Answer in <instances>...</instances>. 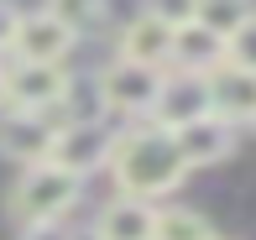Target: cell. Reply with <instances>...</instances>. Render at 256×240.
<instances>
[{"label":"cell","instance_id":"cell-1","mask_svg":"<svg viewBox=\"0 0 256 240\" xmlns=\"http://www.w3.org/2000/svg\"><path fill=\"white\" fill-rule=\"evenodd\" d=\"M104 167H110L115 188L131 193V199H162L188 173V162H183L168 125H136V131H126L120 141H110Z\"/></svg>","mask_w":256,"mask_h":240},{"label":"cell","instance_id":"cell-2","mask_svg":"<svg viewBox=\"0 0 256 240\" xmlns=\"http://www.w3.org/2000/svg\"><path fill=\"white\" fill-rule=\"evenodd\" d=\"M78 193H84V178L42 157V162H32L26 173L16 178V188H10V220H21V225H58L78 204Z\"/></svg>","mask_w":256,"mask_h":240},{"label":"cell","instance_id":"cell-3","mask_svg":"<svg viewBox=\"0 0 256 240\" xmlns=\"http://www.w3.org/2000/svg\"><path fill=\"white\" fill-rule=\"evenodd\" d=\"M74 94L63 63H10L0 68V99L10 110H48Z\"/></svg>","mask_w":256,"mask_h":240},{"label":"cell","instance_id":"cell-4","mask_svg":"<svg viewBox=\"0 0 256 240\" xmlns=\"http://www.w3.org/2000/svg\"><path fill=\"white\" fill-rule=\"evenodd\" d=\"M209 115V73H194V68H172V73L157 78V99H152V125H178Z\"/></svg>","mask_w":256,"mask_h":240},{"label":"cell","instance_id":"cell-5","mask_svg":"<svg viewBox=\"0 0 256 240\" xmlns=\"http://www.w3.org/2000/svg\"><path fill=\"white\" fill-rule=\"evenodd\" d=\"M157 78H162L157 68H142V63L115 58V63L100 73V105L110 110V115H152Z\"/></svg>","mask_w":256,"mask_h":240},{"label":"cell","instance_id":"cell-6","mask_svg":"<svg viewBox=\"0 0 256 240\" xmlns=\"http://www.w3.org/2000/svg\"><path fill=\"white\" fill-rule=\"evenodd\" d=\"M68 47H74V31L63 26L48 10H32V16H16V31H10V58L16 63H63Z\"/></svg>","mask_w":256,"mask_h":240},{"label":"cell","instance_id":"cell-7","mask_svg":"<svg viewBox=\"0 0 256 240\" xmlns=\"http://www.w3.org/2000/svg\"><path fill=\"white\" fill-rule=\"evenodd\" d=\"M52 136H58V125L48 115H37V110H10L6 105V115H0V157L6 162H42V157L52 152Z\"/></svg>","mask_w":256,"mask_h":240},{"label":"cell","instance_id":"cell-8","mask_svg":"<svg viewBox=\"0 0 256 240\" xmlns=\"http://www.w3.org/2000/svg\"><path fill=\"white\" fill-rule=\"evenodd\" d=\"M172 141H178V152H183V162H188V167H214V162H225V157L236 152V125L220 120L214 110H209V115L178 125Z\"/></svg>","mask_w":256,"mask_h":240},{"label":"cell","instance_id":"cell-9","mask_svg":"<svg viewBox=\"0 0 256 240\" xmlns=\"http://www.w3.org/2000/svg\"><path fill=\"white\" fill-rule=\"evenodd\" d=\"M104 157H110V136H104L100 125L68 120L63 131L52 136V152H48V162L68 167V173H78V178H89L94 167H104Z\"/></svg>","mask_w":256,"mask_h":240},{"label":"cell","instance_id":"cell-10","mask_svg":"<svg viewBox=\"0 0 256 240\" xmlns=\"http://www.w3.org/2000/svg\"><path fill=\"white\" fill-rule=\"evenodd\" d=\"M209 110L220 120H230V125L256 120V73H246L236 63L209 68Z\"/></svg>","mask_w":256,"mask_h":240},{"label":"cell","instance_id":"cell-11","mask_svg":"<svg viewBox=\"0 0 256 240\" xmlns=\"http://www.w3.org/2000/svg\"><path fill=\"white\" fill-rule=\"evenodd\" d=\"M152 230H157V209H152V199L115 193V199L94 214V240H152Z\"/></svg>","mask_w":256,"mask_h":240},{"label":"cell","instance_id":"cell-12","mask_svg":"<svg viewBox=\"0 0 256 240\" xmlns=\"http://www.w3.org/2000/svg\"><path fill=\"white\" fill-rule=\"evenodd\" d=\"M120 58L126 63H142V68H162L172 63V26H162L157 16H136L120 26Z\"/></svg>","mask_w":256,"mask_h":240},{"label":"cell","instance_id":"cell-13","mask_svg":"<svg viewBox=\"0 0 256 240\" xmlns=\"http://www.w3.org/2000/svg\"><path fill=\"white\" fill-rule=\"evenodd\" d=\"M172 63L194 68V73H209V68L225 63V42H220L214 31H204L199 21H188V26L172 31Z\"/></svg>","mask_w":256,"mask_h":240},{"label":"cell","instance_id":"cell-14","mask_svg":"<svg viewBox=\"0 0 256 240\" xmlns=\"http://www.w3.org/2000/svg\"><path fill=\"white\" fill-rule=\"evenodd\" d=\"M251 16H256L251 0H199V16H194V21H199L204 31H214L220 42H230Z\"/></svg>","mask_w":256,"mask_h":240},{"label":"cell","instance_id":"cell-15","mask_svg":"<svg viewBox=\"0 0 256 240\" xmlns=\"http://www.w3.org/2000/svg\"><path fill=\"white\" fill-rule=\"evenodd\" d=\"M214 230H209V220L199 209H157V230H152V240H209Z\"/></svg>","mask_w":256,"mask_h":240},{"label":"cell","instance_id":"cell-16","mask_svg":"<svg viewBox=\"0 0 256 240\" xmlns=\"http://www.w3.org/2000/svg\"><path fill=\"white\" fill-rule=\"evenodd\" d=\"M42 10H48V16H58V21H63V26L74 31V37H78L84 26H94V21H100L104 0H48Z\"/></svg>","mask_w":256,"mask_h":240},{"label":"cell","instance_id":"cell-17","mask_svg":"<svg viewBox=\"0 0 256 240\" xmlns=\"http://www.w3.org/2000/svg\"><path fill=\"white\" fill-rule=\"evenodd\" d=\"M225 63H236V68H246V73H256V16L225 42Z\"/></svg>","mask_w":256,"mask_h":240},{"label":"cell","instance_id":"cell-18","mask_svg":"<svg viewBox=\"0 0 256 240\" xmlns=\"http://www.w3.org/2000/svg\"><path fill=\"white\" fill-rule=\"evenodd\" d=\"M146 16H157L162 26H188L194 16H199V0H146Z\"/></svg>","mask_w":256,"mask_h":240},{"label":"cell","instance_id":"cell-19","mask_svg":"<svg viewBox=\"0 0 256 240\" xmlns=\"http://www.w3.org/2000/svg\"><path fill=\"white\" fill-rule=\"evenodd\" d=\"M21 240H74V235H68L63 225H26V235H21Z\"/></svg>","mask_w":256,"mask_h":240},{"label":"cell","instance_id":"cell-20","mask_svg":"<svg viewBox=\"0 0 256 240\" xmlns=\"http://www.w3.org/2000/svg\"><path fill=\"white\" fill-rule=\"evenodd\" d=\"M16 16H21V10H16V5H6V0H0V52L10 47V31H16Z\"/></svg>","mask_w":256,"mask_h":240},{"label":"cell","instance_id":"cell-21","mask_svg":"<svg viewBox=\"0 0 256 240\" xmlns=\"http://www.w3.org/2000/svg\"><path fill=\"white\" fill-rule=\"evenodd\" d=\"M209 240H225V235H209Z\"/></svg>","mask_w":256,"mask_h":240},{"label":"cell","instance_id":"cell-22","mask_svg":"<svg viewBox=\"0 0 256 240\" xmlns=\"http://www.w3.org/2000/svg\"><path fill=\"white\" fill-rule=\"evenodd\" d=\"M251 125H256V120H251Z\"/></svg>","mask_w":256,"mask_h":240}]
</instances>
